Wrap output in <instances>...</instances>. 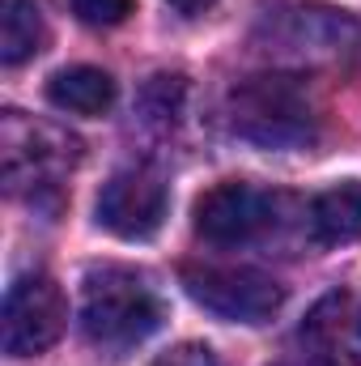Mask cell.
<instances>
[{
	"label": "cell",
	"instance_id": "obj_3",
	"mask_svg": "<svg viewBox=\"0 0 361 366\" xmlns=\"http://www.w3.org/2000/svg\"><path fill=\"white\" fill-rule=\"evenodd\" d=\"M260 43L285 69H336L361 56V21L332 4H285L268 13Z\"/></svg>",
	"mask_w": 361,
	"mask_h": 366
},
{
	"label": "cell",
	"instance_id": "obj_4",
	"mask_svg": "<svg viewBox=\"0 0 361 366\" xmlns=\"http://www.w3.org/2000/svg\"><path fill=\"white\" fill-rule=\"evenodd\" d=\"M230 128L260 149H298L315 141L310 98L289 73L247 77L230 94Z\"/></svg>",
	"mask_w": 361,
	"mask_h": 366
},
{
	"label": "cell",
	"instance_id": "obj_16",
	"mask_svg": "<svg viewBox=\"0 0 361 366\" xmlns=\"http://www.w3.org/2000/svg\"><path fill=\"white\" fill-rule=\"evenodd\" d=\"M357 315H361V311H357Z\"/></svg>",
	"mask_w": 361,
	"mask_h": 366
},
{
	"label": "cell",
	"instance_id": "obj_14",
	"mask_svg": "<svg viewBox=\"0 0 361 366\" xmlns=\"http://www.w3.org/2000/svg\"><path fill=\"white\" fill-rule=\"evenodd\" d=\"M149 366H221V362H217V354H213L208 345H200V341H183V345H171L166 354H158Z\"/></svg>",
	"mask_w": 361,
	"mask_h": 366
},
{
	"label": "cell",
	"instance_id": "obj_8",
	"mask_svg": "<svg viewBox=\"0 0 361 366\" xmlns=\"http://www.w3.org/2000/svg\"><path fill=\"white\" fill-rule=\"evenodd\" d=\"M276 222V200L255 183L225 179L195 200V230L217 247H243L264 239Z\"/></svg>",
	"mask_w": 361,
	"mask_h": 366
},
{
	"label": "cell",
	"instance_id": "obj_10",
	"mask_svg": "<svg viewBox=\"0 0 361 366\" xmlns=\"http://www.w3.org/2000/svg\"><path fill=\"white\" fill-rule=\"evenodd\" d=\"M47 98L73 115H106L115 102V77L106 69H93V64H73V69L51 73Z\"/></svg>",
	"mask_w": 361,
	"mask_h": 366
},
{
	"label": "cell",
	"instance_id": "obj_13",
	"mask_svg": "<svg viewBox=\"0 0 361 366\" xmlns=\"http://www.w3.org/2000/svg\"><path fill=\"white\" fill-rule=\"evenodd\" d=\"M86 26H119L136 13V0H68Z\"/></svg>",
	"mask_w": 361,
	"mask_h": 366
},
{
	"label": "cell",
	"instance_id": "obj_12",
	"mask_svg": "<svg viewBox=\"0 0 361 366\" xmlns=\"http://www.w3.org/2000/svg\"><path fill=\"white\" fill-rule=\"evenodd\" d=\"M47 47V26L34 0H0V60L9 69L34 60Z\"/></svg>",
	"mask_w": 361,
	"mask_h": 366
},
{
	"label": "cell",
	"instance_id": "obj_2",
	"mask_svg": "<svg viewBox=\"0 0 361 366\" xmlns=\"http://www.w3.org/2000/svg\"><path fill=\"white\" fill-rule=\"evenodd\" d=\"M81 162V141L56 124L4 111L0 119V171L13 196L30 204H60L64 183Z\"/></svg>",
	"mask_w": 361,
	"mask_h": 366
},
{
	"label": "cell",
	"instance_id": "obj_6",
	"mask_svg": "<svg viewBox=\"0 0 361 366\" xmlns=\"http://www.w3.org/2000/svg\"><path fill=\"white\" fill-rule=\"evenodd\" d=\"M64 324H68V302L51 273H26L9 285L0 311V345L9 358L47 354L60 341Z\"/></svg>",
	"mask_w": 361,
	"mask_h": 366
},
{
	"label": "cell",
	"instance_id": "obj_11",
	"mask_svg": "<svg viewBox=\"0 0 361 366\" xmlns=\"http://www.w3.org/2000/svg\"><path fill=\"white\" fill-rule=\"evenodd\" d=\"M310 230L319 243H357L361 239V183H336L310 200Z\"/></svg>",
	"mask_w": 361,
	"mask_h": 366
},
{
	"label": "cell",
	"instance_id": "obj_7",
	"mask_svg": "<svg viewBox=\"0 0 361 366\" xmlns=\"http://www.w3.org/2000/svg\"><path fill=\"white\" fill-rule=\"evenodd\" d=\"M171 192L153 167H123L98 192V226L119 239H153L166 222Z\"/></svg>",
	"mask_w": 361,
	"mask_h": 366
},
{
	"label": "cell",
	"instance_id": "obj_9",
	"mask_svg": "<svg viewBox=\"0 0 361 366\" xmlns=\"http://www.w3.org/2000/svg\"><path fill=\"white\" fill-rule=\"evenodd\" d=\"M298 341L315 366H361V315L353 311V294L349 290L323 294L306 311Z\"/></svg>",
	"mask_w": 361,
	"mask_h": 366
},
{
	"label": "cell",
	"instance_id": "obj_5",
	"mask_svg": "<svg viewBox=\"0 0 361 366\" xmlns=\"http://www.w3.org/2000/svg\"><path fill=\"white\" fill-rule=\"evenodd\" d=\"M183 290L195 307L230 324H268L285 302V290L251 264H187Z\"/></svg>",
	"mask_w": 361,
	"mask_h": 366
},
{
	"label": "cell",
	"instance_id": "obj_1",
	"mask_svg": "<svg viewBox=\"0 0 361 366\" xmlns=\"http://www.w3.org/2000/svg\"><path fill=\"white\" fill-rule=\"evenodd\" d=\"M166 320L158 285L136 269L102 264L86 273L81 285V328L102 350H132L153 337Z\"/></svg>",
	"mask_w": 361,
	"mask_h": 366
},
{
	"label": "cell",
	"instance_id": "obj_15",
	"mask_svg": "<svg viewBox=\"0 0 361 366\" xmlns=\"http://www.w3.org/2000/svg\"><path fill=\"white\" fill-rule=\"evenodd\" d=\"M171 9H179V13H187V17H195V13H204V9H213L217 0H166Z\"/></svg>",
	"mask_w": 361,
	"mask_h": 366
}]
</instances>
